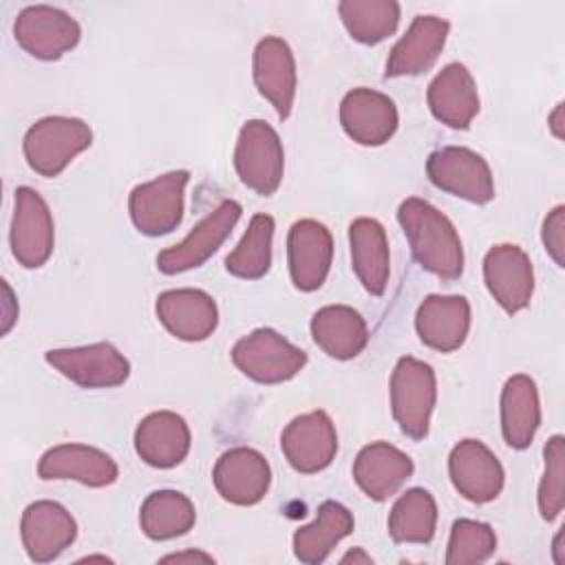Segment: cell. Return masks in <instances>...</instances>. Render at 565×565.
<instances>
[{
	"label": "cell",
	"mask_w": 565,
	"mask_h": 565,
	"mask_svg": "<svg viewBox=\"0 0 565 565\" xmlns=\"http://www.w3.org/2000/svg\"><path fill=\"white\" fill-rule=\"evenodd\" d=\"M483 280L490 296L508 313H519L532 300L534 267L519 245L501 243L490 247L483 258Z\"/></svg>",
	"instance_id": "13"
},
{
	"label": "cell",
	"mask_w": 565,
	"mask_h": 565,
	"mask_svg": "<svg viewBox=\"0 0 565 565\" xmlns=\"http://www.w3.org/2000/svg\"><path fill=\"white\" fill-rule=\"evenodd\" d=\"M93 143V130L77 117L51 115L29 126L22 150L29 168L40 177H57Z\"/></svg>",
	"instance_id": "2"
},
{
	"label": "cell",
	"mask_w": 565,
	"mask_h": 565,
	"mask_svg": "<svg viewBox=\"0 0 565 565\" xmlns=\"http://www.w3.org/2000/svg\"><path fill=\"white\" fill-rule=\"evenodd\" d=\"M44 360L82 388H113L130 375V362L110 342L51 349L44 353Z\"/></svg>",
	"instance_id": "9"
},
{
	"label": "cell",
	"mask_w": 565,
	"mask_h": 565,
	"mask_svg": "<svg viewBox=\"0 0 565 565\" xmlns=\"http://www.w3.org/2000/svg\"><path fill=\"white\" fill-rule=\"evenodd\" d=\"M338 15L349 35L362 44H377L395 33L399 4L395 0H342Z\"/></svg>",
	"instance_id": "33"
},
{
	"label": "cell",
	"mask_w": 565,
	"mask_h": 565,
	"mask_svg": "<svg viewBox=\"0 0 565 565\" xmlns=\"http://www.w3.org/2000/svg\"><path fill=\"white\" fill-rule=\"evenodd\" d=\"M373 563V558L362 550V547H355V550H351V552H347L342 558H340V563Z\"/></svg>",
	"instance_id": "40"
},
{
	"label": "cell",
	"mask_w": 565,
	"mask_h": 565,
	"mask_svg": "<svg viewBox=\"0 0 565 565\" xmlns=\"http://www.w3.org/2000/svg\"><path fill=\"white\" fill-rule=\"evenodd\" d=\"M194 503L179 490H154L139 508V525L152 541H170L194 527Z\"/></svg>",
	"instance_id": "31"
},
{
	"label": "cell",
	"mask_w": 565,
	"mask_h": 565,
	"mask_svg": "<svg viewBox=\"0 0 565 565\" xmlns=\"http://www.w3.org/2000/svg\"><path fill=\"white\" fill-rule=\"evenodd\" d=\"M415 331L435 351H457L470 331V302L463 296H426L415 313Z\"/></svg>",
	"instance_id": "23"
},
{
	"label": "cell",
	"mask_w": 565,
	"mask_h": 565,
	"mask_svg": "<svg viewBox=\"0 0 565 565\" xmlns=\"http://www.w3.org/2000/svg\"><path fill=\"white\" fill-rule=\"evenodd\" d=\"M497 550V534L483 521L457 519L450 527L446 563L448 565H470L488 561Z\"/></svg>",
	"instance_id": "35"
},
{
	"label": "cell",
	"mask_w": 565,
	"mask_h": 565,
	"mask_svg": "<svg viewBox=\"0 0 565 565\" xmlns=\"http://www.w3.org/2000/svg\"><path fill=\"white\" fill-rule=\"evenodd\" d=\"M552 552H554V563H565V552H563V527L556 532L554 543H552Z\"/></svg>",
	"instance_id": "41"
},
{
	"label": "cell",
	"mask_w": 565,
	"mask_h": 565,
	"mask_svg": "<svg viewBox=\"0 0 565 565\" xmlns=\"http://www.w3.org/2000/svg\"><path fill=\"white\" fill-rule=\"evenodd\" d=\"M234 366L258 384H280L296 377L307 353L269 327L254 329L232 347Z\"/></svg>",
	"instance_id": "4"
},
{
	"label": "cell",
	"mask_w": 565,
	"mask_h": 565,
	"mask_svg": "<svg viewBox=\"0 0 565 565\" xmlns=\"http://www.w3.org/2000/svg\"><path fill=\"white\" fill-rule=\"evenodd\" d=\"M437 527L435 497L424 488L406 490L388 514V534L395 543H430Z\"/></svg>",
	"instance_id": "32"
},
{
	"label": "cell",
	"mask_w": 565,
	"mask_h": 565,
	"mask_svg": "<svg viewBox=\"0 0 565 565\" xmlns=\"http://www.w3.org/2000/svg\"><path fill=\"white\" fill-rule=\"evenodd\" d=\"M280 448L296 472L313 475L335 459L338 433L324 411H311L294 417L285 426Z\"/></svg>",
	"instance_id": "12"
},
{
	"label": "cell",
	"mask_w": 565,
	"mask_h": 565,
	"mask_svg": "<svg viewBox=\"0 0 565 565\" xmlns=\"http://www.w3.org/2000/svg\"><path fill=\"white\" fill-rule=\"evenodd\" d=\"M216 492L234 505L258 503L271 483V468L267 459L247 446L225 450L212 470Z\"/></svg>",
	"instance_id": "18"
},
{
	"label": "cell",
	"mask_w": 565,
	"mask_h": 565,
	"mask_svg": "<svg viewBox=\"0 0 565 565\" xmlns=\"http://www.w3.org/2000/svg\"><path fill=\"white\" fill-rule=\"evenodd\" d=\"M541 238H543V245H545V252L550 254V258L563 267L565 265V258H563V252H565V207L563 205H556L543 221V230H541Z\"/></svg>",
	"instance_id": "37"
},
{
	"label": "cell",
	"mask_w": 565,
	"mask_h": 565,
	"mask_svg": "<svg viewBox=\"0 0 565 565\" xmlns=\"http://www.w3.org/2000/svg\"><path fill=\"white\" fill-rule=\"evenodd\" d=\"M188 170H172L130 190L128 212L137 232L161 236L179 227L185 207Z\"/></svg>",
	"instance_id": "6"
},
{
	"label": "cell",
	"mask_w": 565,
	"mask_h": 565,
	"mask_svg": "<svg viewBox=\"0 0 565 565\" xmlns=\"http://www.w3.org/2000/svg\"><path fill=\"white\" fill-rule=\"evenodd\" d=\"M543 477L539 481V512L550 523L563 510V477H565V439L563 435H554L547 439L543 448Z\"/></svg>",
	"instance_id": "36"
},
{
	"label": "cell",
	"mask_w": 565,
	"mask_h": 565,
	"mask_svg": "<svg viewBox=\"0 0 565 565\" xmlns=\"http://www.w3.org/2000/svg\"><path fill=\"white\" fill-rule=\"evenodd\" d=\"M154 311L159 322L183 342L207 340L218 324V307L203 289H168L157 296Z\"/></svg>",
	"instance_id": "20"
},
{
	"label": "cell",
	"mask_w": 565,
	"mask_h": 565,
	"mask_svg": "<svg viewBox=\"0 0 565 565\" xmlns=\"http://www.w3.org/2000/svg\"><path fill=\"white\" fill-rule=\"evenodd\" d=\"M38 477L44 481L73 479L88 488H104L117 481L119 468L108 452L95 446L60 444L40 457Z\"/></svg>",
	"instance_id": "21"
},
{
	"label": "cell",
	"mask_w": 565,
	"mask_h": 565,
	"mask_svg": "<svg viewBox=\"0 0 565 565\" xmlns=\"http://www.w3.org/2000/svg\"><path fill=\"white\" fill-rule=\"evenodd\" d=\"M340 124L355 143L382 146L395 135L399 117L388 95L358 86L340 102Z\"/></svg>",
	"instance_id": "17"
},
{
	"label": "cell",
	"mask_w": 565,
	"mask_h": 565,
	"mask_svg": "<svg viewBox=\"0 0 565 565\" xmlns=\"http://www.w3.org/2000/svg\"><path fill=\"white\" fill-rule=\"evenodd\" d=\"M15 42L35 60H60L77 46L82 29L77 20L51 4L24 7L13 22Z\"/></svg>",
	"instance_id": "8"
},
{
	"label": "cell",
	"mask_w": 565,
	"mask_h": 565,
	"mask_svg": "<svg viewBox=\"0 0 565 565\" xmlns=\"http://www.w3.org/2000/svg\"><path fill=\"white\" fill-rule=\"evenodd\" d=\"M448 475L455 490L472 503L494 501L505 481L501 461L479 439H461L450 450Z\"/></svg>",
	"instance_id": "14"
},
{
	"label": "cell",
	"mask_w": 565,
	"mask_h": 565,
	"mask_svg": "<svg viewBox=\"0 0 565 565\" xmlns=\"http://www.w3.org/2000/svg\"><path fill=\"white\" fill-rule=\"evenodd\" d=\"M541 426V402L530 375L516 373L501 391V433L510 448L523 450L532 444Z\"/></svg>",
	"instance_id": "29"
},
{
	"label": "cell",
	"mask_w": 565,
	"mask_h": 565,
	"mask_svg": "<svg viewBox=\"0 0 565 565\" xmlns=\"http://www.w3.org/2000/svg\"><path fill=\"white\" fill-rule=\"evenodd\" d=\"M333 260V238L327 225L313 218H300L287 236L289 276L296 289L316 291L324 285Z\"/></svg>",
	"instance_id": "15"
},
{
	"label": "cell",
	"mask_w": 565,
	"mask_h": 565,
	"mask_svg": "<svg viewBox=\"0 0 565 565\" xmlns=\"http://www.w3.org/2000/svg\"><path fill=\"white\" fill-rule=\"evenodd\" d=\"M450 24L437 15H415L406 33L395 42L386 60V77L419 75L428 71L444 51Z\"/></svg>",
	"instance_id": "25"
},
{
	"label": "cell",
	"mask_w": 565,
	"mask_h": 565,
	"mask_svg": "<svg viewBox=\"0 0 565 565\" xmlns=\"http://www.w3.org/2000/svg\"><path fill=\"white\" fill-rule=\"evenodd\" d=\"M353 514L338 501H324L316 519L294 532V554L307 565L322 563L331 550L353 532Z\"/></svg>",
	"instance_id": "30"
},
{
	"label": "cell",
	"mask_w": 565,
	"mask_h": 565,
	"mask_svg": "<svg viewBox=\"0 0 565 565\" xmlns=\"http://www.w3.org/2000/svg\"><path fill=\"white\" fill-rule=\"evenodd\" d=\"M9 241L15 260L26 269L42 267L53 254L55 230L51 210L40 192L29 185L15 190Z\"/></svg>",
	"instance_id": "10"
},
{
	"label": "cell",
	"mask_w": 565,
	"mask_h": 565,
	"mask_svg": "<svg viewBox=\"0 0 565 565\" xmlns=\"http://www.w3.org/2000/svg\"><path fill=\"white\" fill-rule=\"evenodd\" d=\"M20 534L26 556L33 563H49L75 543L77 523L64 505L55 501H35L22 512Z\"/></svg>",
	"instance_id": "16"
},
{
	"label": "cell",
	"mask_w": 565,
	"mask_h": 565,
	"mask_svg": "<svg viewBox=\"0 0 565 565\" xmlns=\"http://www.w3.org/2000/svg\"><path fill=\"white\" fill-rule=\"evenodd\" d=\"M437 402V377L430 364L404 355L391 375V411L399 430L419 441L428 435Z\"/></svg>",
	"instance_id": "3"
},
{
	"label": "cell",
	"mask_w": 565,
	"mask_h": 565,
	"mask_svg": "<svg viewBox=\"0 0 565 565\" xmlns=\"http://www.w3.org/2000/svg\"><path fill=\"white\" fill-rule=\"evenodd\" d=\"M183 561H203V563H212L214 558L205 552L192 550V552H177V554H168L161 558V563H183Z\"/></svg>",
	"instance_id": "38"
},
{
	"label": "cell",
	"mask_w": 565,
	"mask_h": 565,
	"mask_svg": "<svg viewBox=\"0 0 565 565\" xmlns=\"http://www.w3.org/2000/svg\"><path fill=\"white\" fill-rule=\"evenodd\" d=\"M252 68L258 93L276 108L280 119H287L291 115L298 86L291 46L278 35L263 38L254 49Z\"/></svg>",
	"instance_id": "19"
},
{
	"label": "cell",
	"mask_w": 565,
	"mask_h": 565,
	"mask_svg": "<svg viewBox=\"0 0 565 565\" xmlns=\"http://www.w3.org/2000/svg\"><path fill=\"white\" fill-rule=\"evenodd\" d=\"M430 183L463 201L486 205L494 199V179L488 161L463 146H446L426 161Z\"/></svg>",
	"instance_id": "7"
},
{
	"label": "cell",
	"mask_w": 565,
	"mask_h": 565,
	"mask_svg": "<svg viewBox=\"0 0 565 565\" xmlns=\"http://www.w3.org/2000/svg\"><path fill=\"white\" fill-rule=\"evenodd\" d=\"M426 102L437 121L463 130L479 113L477 82L463 64L450 62L428 84Z\"/></svg>",
	"instance_id": "22"
},
{
	"label": "cell",
	"mask_w": 565,
	"mask_h": 565,
	"mask_svg": "<svg viewBox=\"0 0 565 565\" xmlns=\"http://www.w3.org/2000/svg\"><path fill=\"white\" fill-rule=\"evenodd\" d=\"M397 221L413 258L430 274L455 280L463 271L461 238L446 214L424 199L408 196L397 207Z\"/></svg>",
	"instance_id": "1"
},
{
	"label": "cell",
	"mask_w": 565,
	"mask_h": 565,
	"mask_svg": "<svg viewBox=\"0 0 565 565\" xmlns=\"http://www.w3.org/2000/svg\"><path fill=\"white\" fill-rule=\"evenodd\" d=\"M274 218L269 214H254L238 245L227 254L225 269L243 280H258L271 267Z\"/></svg>",
	"instance_id": "34"
},
{
	"label": "cell",
	"mask_w": 565,
	"mask_h": 565,
	"mask_svg": "<svg viewBox=\"0 0 565 565\" xmlns=\"http://www.w3.org/2000/svg\"><path fill=\"white\" fill-rule=\"evenodd\" d=\"M550 128L556 139H563V104H558L550 115Z\"/></svg>",
	"instance_id": "39"
},
{
	"label": "cell",
	"mask_w": 565,
	"mask_h": 565,
	"mask_svg": "<svg viewBox=\"0 0 565 565\" xmlns=\"http://www.w3.org/2000/svg\"><path fill=\"white\" fill-rule=\"evenodd\" d=\"M241 203L234 199L221 201L203 221H199L192 232L177 245L159 252L157 267L163 274H181L201 267L232 234L241 218Z\"/></svg>",
	"instance_id": "11"
},
{
	"label": "cell",
	"mask_w": 565,
	"mask_h": 565,
	"mask_svg": "<svg viewBox=\"0 0 565 565\" xmlns=\"http://www.w3.org/2000/svg\"><path fill=\"white\" fill-rule=\"evenodd\" d=\"M234 168L243 185L256 194L271 196L285 174V150L278 132L263 119H249L238 130Z\"/></svg>",
	"instance_id": "5"
},
{
	"label": "cell",
	"mask_w": 565,
	"mask_h": 565,
	"mask_svg": "<svg viewBox=\"0 0 565 565\" xmlns=\"http://www.w3.org/2000/svg\"><path fill=\"white\" fill-rule=\"evenodd\" d=\"M351 265L371 296H382L391 276V254L386 232L380 221L360 216L349 225Z\"/></svg>",
	"instance_id": "27"
},
{
	"label": "cell",
	"mask_w": 565,
	"mask_h": 565,
	"mask_svg": "<svg viewBox=\"0 0 565 565\" xmlns=\"http://www.w3.org/2000/svg\"><path fill=\"white\" fill-rule=\"evenodd\" d=\"M192 446L188 422L172 411H154L146 415L135 430V450L143 463L152 468L179 466Z\"/></svg>",
	"instance_id": "24"
},
{
	"label": "cell",
	"mask_w": 565,
	"mask_h": 565,
	"mask_svg": "<svg viewBox=\"0 0 565 565\" xmlns=\"http://www.w3.org/2000/svg\"><path fill=\"white\" fill-rule=\"evenodd\" d=\"M313 342L335 360H351L369 344V327L360 311L347 305H327L311 318Z\"/></svg>",
	"instance_id": "28"
},
{
	"label": "cell",
	"mask_w": 565,
	"mask_h": 565,
	"mask_svg": "<svg viewBox=\"0 0 565 565\" xmlns=\"http://www.w3.org/2000/svg\"><path fill=\"white\" fill-rule=\"evenodd\" d=\"M413 459L388 441L364 446L353 461V479L373 501L393 497L413 475Z\"/></svg>",
	"instance_id": "26"
}]
</instances>
